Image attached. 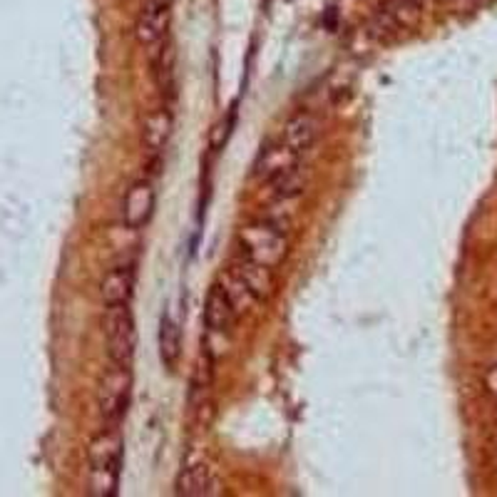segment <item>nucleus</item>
Listing matches in <instances>:
<instances>
[{
    "instance_id": "f257e3e1",
    "label": "nucleus",
    "mask_w": 497,
    "mask_h": 497,
    "mask_svg": "<svg viewBox=\"0 0 497 497\" xmlns=\"http://www.w3.org/2000/svg\"><path fill=\"white\" fill-rule=\"evenodd\" d=\"M124 441L120 428H103L90 442V495L113 497L120 490Z\"/></svg>"
},
{
    "instance_id": "f03ea898",
    "label": "nucleus",
    "mask_w": 497,
    "mask_h": 497,
    "mask_svg": "<svg viewBox=\"0 0 497 497\" xmlns=\"http://www.w3.org/2000/svg\"><path fill=\"white\" fill-rule=\"evenodd\" d=\"M239 246H242V253L246 259L263 263L269 269H276L289 253L286 232H282L279 226L266 222V219L242 226L239 229Z\"/></svg>"
},
{
    "instance_id": "7ed1b4c3",
    "label": "nucleus",
    "mask_w": 497,
    "mask_h": 497,
    "mask_svg": "<svg viewBox=\"0 0 497 497\" xmlns=\"http://www.w3.org/2000/svg\"><path fill=\"white\" fill-rule=\"evenodd\" d=\"M130 366L114 363L104 373L103 383H100V393H97V408H100V418H103L104 428H120V422H123L124 413H127V405H130Z\"/></svg>"
},
{
    "instance_id": "20e7f679",
    "label": "nucleus",
    "mask_w": 497,
    "mask_h": 497,
    "mask_svg": "<svg viewBox=\"0 0 497 497\" xmlns=\"http://www.w3.org/2000/svg\"><path fill=\"white\" fill-rule=\"evenodd\" d=\"M104 338H107L110 361L120 366H130L134 348H137V329H134V319H132L127 303L104 309Z\"/></svg>"
},
{
    "instance_id": "39448f33",
    "label": "nucleus",
    "mask_w": 497,
    "mask_h": 497,
    "mask_svg": "<svg viewBox=\"0 0 497 497\" xmlns=\"http://www.w3.org/2000/svg\"><path fill=\"white\" fill-rule=\"evenodd\" d=\"M219 490H222L219 470L207 458H189L174 482V492L184 497H212L219 495Z\"/></svg>"
},
{
    "instance_id": "423d86ee",
    "label": "nucleus",
    "mask_w": 497,
    "mask_h": 497,
    "mask_svg": "<svg viewBox=\"0 0 497 497\" xmlns=\"http://www.w3.org/2000/svg\"><path fill=\"white\" fill-rule=\"evenodd\" d=\"M169 5L162 0H147L142 5L137 23H134V38L142 47H154L164 40L169 28Z\"/></svg>"
},
{
    "instance_id": "0eeeda50",
    "label": "nucleus",
    "mask_w": 497,
    "mask_h": 497,
    "mask_svg": "<svg viewBox=\"0 0 497 497\" xmlns=\"http://www.w3.org/2000/svg\"><path fill=\"white\" fill-rule=\"evenodd\" d=\"M154 209H157V192H154V184H152L150 179H137L130 187V192H127V197H124V224L137 232L142 226L150 224Z\"/></svg>"
},
{
    "instance_id": "6e6552de",
    "label": "nucleus",
    "mask_w": 497,
    "mask_h": 497,
    "mask_svg": "<svg viewBox=\"0 0 497 497\" xmlns=\"http://www.w3.org/2000/svg\"><path fill=\"white\" fill-rule=\"evenodd\" d=\"M301 154L296 150H291L289 144H272V147H266L262 150V154L256 157L253 162V177H259L262 182H269L272 184L273 179L283 177L286 172L299 167Z\"/></svg>"
},
{
    "instance_id": "1a4fd4ad",
    "label": "nucleus",
    "mask_w": 497,
    "mask_h": 497,
    "mask_svg": "<svg viewBox=\"0 0 497 497\" xmlns=\"http://www.w3.org/2000/svg\"><path fill=\"white\" fill-rule=\"evenodd\" d=\"M321 134V120L313 113H296L291 114L286 124H283L282 142L289 144L291 150H296L299 154L309 150L313 142L319 140Z\"/></svg>"
},
{
    "instance_id": "9d476101",
    "label": "nucleus",
    "mask_w": 497,
    "mask_h": 497,
    "mask_svg": "<svg viewBox=\"0 0 497 497\" xmlns=\"http://www.w3.org/2000/svg\"><path fill=\"white\" fill-rule=\"evenodd\" d=\"M229 269L249 286V291H252L259 301L269 299L273 293V286H276V283H273V269H269V266L252 262V259H246L244 253H242L239 259H234V262L229 263Z\"/></svg>"
},
{
    "instance_id": "9b49d317",
    "label": "nucleus",
    "mask_w": 497,
    "mask_h": 497,
    "mask_svg": "<svg viewBox=\"0 0 497 497\" xmlns=\"http://www.w3.org/2000/svg\"><path fill=\"white\" fill-rule=\"evenodd\" d=\"M236 311L232 309V303L224 296V291L214 286L209 291L207 303H204V323L212 333H219V336H229L236 323Z\"/></svg>"
},
{
    "instance_id": "f8f14e48",
    "label": "nucleus",
    "mask_w": 497,
    "mask_h": 497,
    "mask_svg": "<svg viewBox=\"0 0 497 497\" xmlns=\"http://www.w3.org/2000/svg\"><path fill=\"white\" fill-rule=\"evenodd\" d=\"M132 291H134V269L132 266H114L113 272H107L100 286L104 309L107 306H123L130 303Z\"/></svg>"
},
{
    "instance_id": "ddd939ff",
    "label": "nucleus",
    "mask_w": 497,
    "mask_h": 497,
    "mask_svg": "<svg viewBox=\"0 0 497 497\" xmlns=\"http://www.w3.org/2000/svg\"><path fill=\"white\" fill-rule=\"evenodd\" d=\"M172 130H174V117L169 113L167 107H160V110H152L147 117H144V124H142V144L150 152H162L167 147L169 137H172Z\"/></svg>"
},
{
    "instance_id": "4468645a",
    "label": "nucleus",
    "mask_w": 497,
    "mask_h": 497,
    "mask_svg": "<svg viewBox=\"0 0 497 497\" xmlns=\"http://www.w3.org/2000/svg\"><path fill=\"white\" fill-rule=\"evenodd\" d=\"M219 289L224 291V296L232 303V309L236 311V316H246V313H252L256 306H259V299L253 296L249 286H246L239 276H236L232 269H226L222 276H219V283H216Z\"/></svg>"
},
{
    "instance_id": "2eb2a0df",
    "label": "nucleus",
    "mask_w": 497,
    "mask_h": 497,
    "mask_svg": "<svg viewBox=\"0 0 497 497\" xmlns=\"http://www.w3.org/2000/svg\"><path fill=\"white\" fill-rule=\"evenodd\" d=\"M301 199H303V194H279V197H273V202L269 204V209H266L263 219L279 226L282 232H286V229L293 224L296 214H299Z\"/></svg>"
},
{
    "instance_id": "dca6fc26",
    "label": "nucleus",
    "mask_w": 497,
    "mask_h": 497,
    "mask_svg": "<svg viewBox=\"0 0 497 497\" xmlns=\"http://www.w3.org/2000/svg\"><path fill=\"white\" fill-rule=\"evenodd\" d=\"M179 356H182V336H179V326L172 316H162L160 326V358L162 363L172 371L177 368Z\"/></svg>"
},
{
    "instance_id": "f3484780",
    "label": "nucleus",
    "mask_w": 497,
    "mask_h": 497,
    "mask_svg": "<svg viewBox=\"0 0 497 497\" xmlns=\"http://www.w3.org/2000/svg\"><path fill=\"white\" fill-rule=\"evenodd\" d=\"M485 388H488L492 395H497V366H492L488 373H485Z\"/></svg>"
},
{
    "instance_id": "a211bd4d",
    "label": "nucleus",
    "mask_w": 497,
    "mask_h": 497,
    "mask_svg": "<svg viewBox=\"0 0 497 497\" xmlns=\"http://www.w3.org/2000/svg\"><path fill=\"white\" fill-rule=\"evenodd\" d=\"M492 442H495V445H497V428H495V432H492Z\"/></svg>"
}]
</instances>
